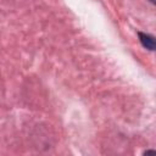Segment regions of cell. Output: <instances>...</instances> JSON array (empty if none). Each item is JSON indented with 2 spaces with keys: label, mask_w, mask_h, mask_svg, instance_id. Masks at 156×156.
Wrapping results in <instances>:
<instances>
[{
  "label": "cell",
  "mask_w": 156,
  "mask_h": 156,
  "mask_svg": "<svg viewBox=\"0 0 156 156\" xmlns=\"http://www.w3.org/2000/svg\"><path fill=\"white\" fill-rule=\"evenodd\" d=\"M139 38H140V41L141 44L149 49V50H154L155 49V40L151 35H147V34H144V33H139Z\"/></svg>",
  "instance_id": "obj_1"
},
{
  "label": "cell",
  "mask_w": 156,
  "mask_h": 156,
  "mask_svg": "<svg viewBox=\"0 0 156 156\" xmlns=\"http://www.w3.org/2000/svg\"><path fill=\"white\" fill-rule=\"evenodd\" d=\"M150 1H151V2H154V4H155V0H150Z\"/></svg>",
  "instance_id": "obj_2"
}]
</instances>
